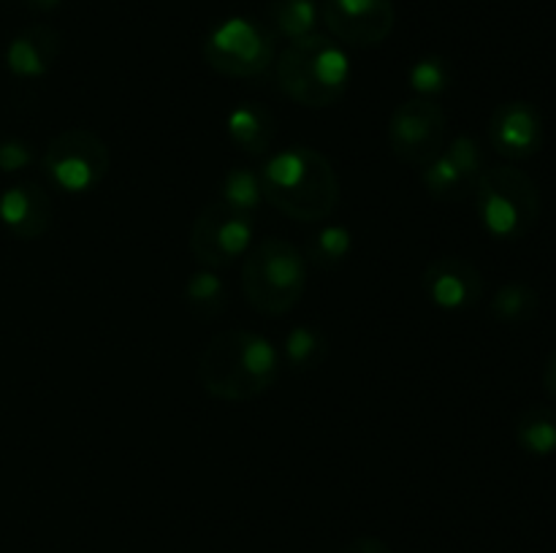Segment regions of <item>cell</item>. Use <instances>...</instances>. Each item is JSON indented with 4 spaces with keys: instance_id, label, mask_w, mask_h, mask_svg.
<instances>
[{
    "instance_id": "19",
    "label": "cell",
    "mask_w": 556,
    "mask_h": 553,
    "mask_svg": "<svg viewBox=\"0 0 556 553\" xmlns=\"http://www.w3.org/2000/svg\"><path fill=\"white\" fill-rule=\"evenodd\" d=\"M326 352H329V342L313 325H296L288 331L286 342H282V356L299 372L320 366L326 361Z\"/></svg>"
},
{
    "instance_id": "18",
    "label": "cell",
    "mask_w": 556,
    "mask_h": 553,
    "mask_svg": "<svg viewBox=\"0 0 556 553\" xmlns=\"http://www.w3.org/2000/svg\"><path fill=\"white\" fill-rule=\"evenodd\" d=\"M516 442L521 450L538 459H548L556 453V410L552 407H527L516 421Z\"/></svg>"
},
{
    "instance_id": "24",
    "label": "cell",
    "mask_w": 556,
    "mask_h": 553,
    "mask_svg": "<svg viewBox=\"0 0 556 553\" xmlns=\"http://www.w3.org/2000/svg\"><path fill=\"white\" fill-rule=\"evenodd\" d=\"M407 79H410V87L418 92V98H432L448 90L454 74H451L448 60L440 57V54H427L410 65Z\"/></svg>"
},
{
    "instance_id": "9",
    "label": "cell",
    "mask_w": 556,
    "mask_h": 553,
    "mask_svg": "<svg viewBox=\"0 0 556 553\" xmlns=\"http://www.w3.org/2000/svg\"><path fill=\"white\" fill-rule=\"evenodd\" d=\"M448 119L432 98H410L400 103L389 119V146L405 166L427 168L445 150Z\"/></svg>"
},
{
    "instance_id": "1",
    "label": "cell",
    "mask_w": 556,
    "mask_h": 553,
    "mask_svg": "<svg viewBox=\"0 0 556 553\" xmlns=\"http://www.w3.org/2000/svg\"><path fill=\"white\" fill-rule=\"evenodd\" d=\"M280 374V352L255 331L231 329L212 336L201 350L195 377L210 396L220 401H250L275 385Z\"/></svg>"
},
{
    "instance_id": "28",
    "label": "cell",
    "mask_w": 556,
    "mask_h": 553,
    "mask_svg": "<svg viewBox=\"0 0 556 553\" xmlns=\"http://www.w3.org/2000/svg\"><path fill=\"white\" fill-rule=\"evenodd\" d=\"M60 3H63V0H25L27 9L33 11H54Z\"/></svg>"
},
{
    "instance_id": "26",
    "label": "cell",
    "mask_w": 556,
    "mask_h": 553,
    "mask_svg": "<svg viewBox=\"0 0 556 553\" xmlns=\"http://www.w3.org/2000/svg\"><path fill=\"white\" fill-rule=\"evenodd\" d=\"M342 553H394V551H391L383 540H378V537H356V540H351L345 548H342Z\"/></svg>"
},
{
    "instance_id": "17",
    "label": "cell",
    "mask_w": 556,
    "mask_h": 553,
    "mask_svg": "<svg viewBox=\"0 0 556 553\" xmlns=\"http://www.w3.org/2000/svg\"><path fill=\"white\" fill-rule=\"evenodd\" d=\"M182 298L193 318H199L201 323H210L226 312L228 287L223 276H217L212 269H199L185 282Z\"/></svg>"
},
{
    "instance_id": "20",
    "label": "cell",
    "mask_w": 556,
    "mask_h": 553,
    "mask_svg": "<svg viewBox=\"0 0 556 553\" xmlns=\"http://www.w3.org/2000/svg\"><path fill=\"white\" fill-rule=\"evenodd\" d=\"M353 236L345 226H320L307 236V255L320 269H334L351 255Z\"/></svg>"
},
{
    "instance_id": "25",
    "label": "cell",
    "mask_w": 556,
    "mask_h": 553,
    "mask_svg": "<svg viewBox=\"0 0 556 553\" xmlns=\"http://www.w3.org/2000/svg\"><path fill=\"white\" fill-rule=\"evenodd\" d=\"M33 150L27 141L22 139H5L0 141V171H20V168L30 166Z\"/></svg>"
},
{
    "instance_id": "11",
    "label": "cell",
    "mask_w": 556,
    "mask_h": 553,
    "mask_svg": "<svg viewBox=\"0 0 556 553\" xmlns=\"http://www.w3.org/2000/svg\"><path fill=\"white\" fill-rule=\"evenodd\" d=\"M483 171L486 166H483L481 144L472 136L462 133L445 144L440 157L421 168V182L434 201H465L472 195Z\"/></svg>"
},
{
    "instance_id": "10",
    "label": "cell",
    "mask_w": 556,
    "mask_h": 553,
    "mask_svg": "<svg viewBox=\"0 0 556 553\" xmlns=\"http://www.w3.org/2000/svg\"><path fill=\"white\" fill-rule=\"evenodd\" d=\"M320 20L337 43L378 47L396 25L394 0H324Z\"/></svg>"
},
{
    "instance_id": "3",
    "label": "cell",
    "mask_w": 556,
    "mask_h": 553,
    "mask_svg": "<svg viewBox=\"0 0 556 553\" xmlns=\"http://www.w3.org/2000/svg\"><path fill=\"white\" fill-rule=\"evenodd\" d=\"M275 63L280 90L307 108L334 106L351 81V60L342 43L320 33L288 41Z\"/></svg>"
},
{
    "instance_id": "4",
    "label": "cell",
    "mask_w": 556,
    "mask_h": 553,
    "mask_svg": "<svg viewBox=\"0 0 556 553\" xmlns=\"http://www.w3.org/2000/svg\"><path fill=\"white\" fill-rule=\"evenodd\" d=\"M307 287V258L291 242L264 236L244 255L242 291L250 307L266 318L288 314Z\"/></svg>"
},
{
    "instance_id": "2",
    "label": "cell",
    "mask_w": 556,
    "mask_h": 553,
    "mask_svg": "<svg viewBox=\"0 0 556 553\" xmlns=\"http://www.w3.org/2000/svg\"><path fill=\"white\" fill-rule=\"evenodd\" d=\"M266 204L296 222H320L340 204V179L324 152L288 146L258 171Z\"/></svg>"
},
{
    "instance_id": "12",
    "label": "cell",
    "mask_w": 556,
    "mask_h": 553,
    "mask_svg": "<svg viewBox=\"0 0 556 553\" xmlns=\"http://www.w3.org/2000/svg\"><path fill=\"white\" fill-rule=\"evenodd\" d=\"M421 287L440 309H470L483 298V274L472 260L459 255H440L424 269Z\"/></svg>"
},
{
    "instance_id": "14",
    "label": "cell",
    "mask_w": 556,
    "mask_h": 553,
    "mask_svg": "<svg viewBox=\"0 0 556 553\" xmlns=\"http://www.w3.org/2000/svg\"><path fill=\"white\" fill-rule=\"evenodd\" d=\"M52 198L36 182H16L0 195V222L16 239H41L52 226Z\"/></svg>"
},
{
    "instance_id": "6",
    "label": "cell",
    "mask_w": 556,
    "mask_h": 553,
    "mask_svg": "<svg viewBox=\"0 0 556 553\" xmlns=\"http://www.w3.org/2000/svg\"><path fill=\"white\" fill-rule=\"evenodd\" d=\"M109 146L101 136L85 128H71L54 136L47 144L41 166L54 188L71 195L96 190L109 173Z\"/></svg>"
},
{
    "instance_id": "16",
    "label": "cell",
    "mask_w": 556,
    "mask_h": 553,
    "mask_svg": "<svg viewBox=\"0 0 556 553\" xmlns=\"http://www.w3.org/2000/svg\"><path fill=\"white\" fill-rule=\"evenodd\" d=\"M228 136H231L233 144L239 146L248 155L261 157L271 150L277 136V123L271 117V112L261 103L244 101L228 114Z\"/></svg>"
},
{
    "instance_id": "21",
    "label": "cell",
    "mask_w": 556,
    "mask_h": 553,
    "mask_svg": "<svg viewBox=\"0 0 556 553\" xmlns=\"http://www.w3.org/2000/svg\"><path fill=\"white\" fill-rule=\"evenodd\" d=\"M271 20H275L277 33L293 41V38L315 33L320 9L315 5V0H277V3H271Z\"/></svg>"
},
{
    "instance_id": "23",
    "label": "cell",
    "mask_w": 556,
    "mask_h": 553,
    "mask_svg": "<svg viewBox=\"0 0 556 553\" xmlns=\"http://www.w3.org/2000/svg\"><path fill=\"white\" fill-rule=\"evenodd\" d=\"M538 293L525 282H508L492 298V314L500 323H525L535 314Z\"/></svg>"
},
{
    "instance_id": "27",
    "label": "cell",
    "mask_w": 556,
    "mask_h": 553,
    "mask_svg": "<svg viewBox=\"0 0 556 553\" xmlns=\"http://www.w3.org/2000/svg\"><path fill=\"white\" fill-rule=\"evenodd\" d=\"M543 388H546L548 399L556 404V350L546 358V366H543Z\"/></svg>"
},
{
    "instance_id": "22",
    "label": "cell",
    "mask_w": 556,
    "mask_h": 553,
    "mask_svg": "<svg viewBox=\"0 0 556 553\" xmlns=\"http://www.w3.org/2000/svg\"><path fill=\"white\" fill-rule=\"evenodd\" d=\"M220 201L226 206H231V209L255 217L261 201H264L258 173H253L250 168H231V171L223 177Z\"/></svg>"
},
{
    "instance_id": "7",
    "label": "cell",
    "mask_w": 556,
    "mask_h": 553,
    "mask_svg": "<svg viewBox=\"0 0 556 553\" xmlns=\"http://www.w3.org/2000/svg\"><path fill=\"white\" fill-rule=\"evenodd\" d=\"M210 68L231 79H253L275 63V38L248 16H231L212 27L204 43Z\"/></svg>"
},
{
    "instance_id": "13",
    "label": "cell",
    "mask_w": 556,
    "mask_h": 553,
    "mask_svg": "<svg viewBox=\"0 0 556 553\" xmlns=\"http://www.w3.org/2000/svg\"><path fill=\"white\" fill-rule=\"evenodd\" d=\"M543 117L530 101H508L489 119V141L505 160H527L543 146Z\"/></svg>"
},
{
    "instance_id": "8",
    "label": "cell",
    "mask_w": 556,
    "mask_h": 553,
    "mask_svg": "<svg viewBox=\"0 0 556 553\" xmlns=\"http://www.w3.org/2000/svg\"><path fill=\"white\" fill-rule=\"evenodd\" d=\"M255 217L231 209L220 198L206 204L190 228V253L201 269H226L253 247Z\"/></svg>"
},
{
    "instance_id": "15",
    "label": "cell",
    "mask_w": 556,
    "mask_h": 553,
    "mask_svg": "<svg viewBox=\"0 0 556 553\" xmlns=\"http://www.w3.org/2000/svg\"><path fill=\"white\" fill-rule=\"evenodd\" d=\"M60 33L49 25H30L11 38L5 65L16 79H41L60 57Z\"/></svg>"
},
{
    "instance_id": "5",
    "label": "cell",
    "mask_w": 556,
    "mask_h": 553,
    "mask_svg": "<svg viewBox=\"0 0 556 553\" xmlns=\"http://www.w3.org/2000/svg\"><path fill=\"white\" fill-rule=\"evenodd\" d=\"M472 198L481 226L494 239L527 236L541 217V190L535 179L514 166L486 168L478 177Z\"/></svg>"
}]
</instances>
